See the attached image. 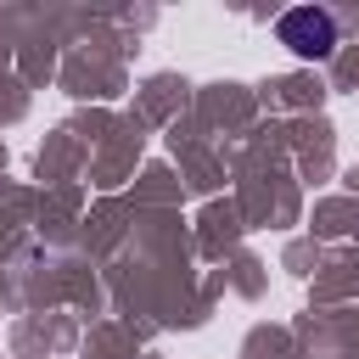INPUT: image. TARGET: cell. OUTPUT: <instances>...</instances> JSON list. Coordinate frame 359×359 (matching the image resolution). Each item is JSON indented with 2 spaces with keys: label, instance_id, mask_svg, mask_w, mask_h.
Returning <instances> with one entry per match:
<instances>
[{
  "label": "cell",
  "instance_id": "6da1fadb",
  "mask_svg": "<svg viewBox=\"0 0 359 359\" xmlns=\"http://www.w3.org/2000/svg\"><path fill=\"white\" fill-rule=\"evenodd\" d=\"M280 45H292L297 56H325L337 45V22L314 6H297V11L280 17Z\"/></svg>",
  "mask_w": 359,
  "mask_h": 359
}]
</instances>
